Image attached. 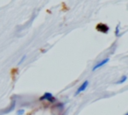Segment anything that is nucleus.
I'll use <instances>...</instances> for the list:
<instances>
[{
	"label": "nucleus",
	"instance_id": "f257e3e1",
	"mask_svg": "<svg viewBox=\"0 0 128 115\" xmlns=\"http://www.w3.org/2000/svg\"><path fill=\"white\" fill-rule=\"evenodd\" d=\"M39 99H40L41 101H47V102H49V103H54V102H56L55 97H54L53 94L50 93V92H45Z\"/></svg>",
	"mask_w": 128,
	"mask_h": 115
},
{
	"label": "nucleus",
	"instance_id": "f03ea898",
	"mask_svg": "<svg viewBox=\"0 0 128 115\" xmlns=\"http://www.w3.org/2000/svg\"><path fill=\"white\" fill-rule=\"evenodd\" d=\"M88 86H89V81H88V80H85V81L77 88V90H76V92H75V95H78V94L82 93L83 91H85Z\"/></svg>",
	"mask_w": 128,
	"mask_h": 115
},
{
	"label": "nucleus",
	"instance_id": "7ed1b4c3",
	"mask_svg": "<svg viewBox=\"0 0 128 115\" xmlns=\"http://www.w3.org/2000/svg\"><path fill=\"white\" fill-rule=\"evenodd\" d=\"M109 58H105V59H103V60H101V61H99L98 63H96L94 66H93V68H92V71H95V70H97V69H99V68H101L102 66H104L106 63H108L109 62Z\"/></svg>",
	"mask_w": 128,
	"mask_h": 115
},
{
	"label": "nucleus",
	"instance_id": "20e7f679",
	"mask_svg": "<svg viewBox=\"0 0 128 115\" xmlns=\"http://www.w3.org/2000/svg\"><path fill=\"white\" fill-rule=\"evenodd\" d=\"M96 29H97L99 32H102V33H107V32L109 31V27H108L107 25L103 24V23H100V24L96 27Z\"/></svg>",
	"mask_w": 128,
	"mask_h": 115
},
{
	"label": "nucleus",
	"instance_id": "39448f33",
	"mask_svg": "<svg viewBox=\"0 0 128 115\" xmlns=\"http://www.w3.org/2000/svg\"><path fill=\"white\" fill-rule=\"evenodd\" d=\"M126 80H127V76H126V75H123L119 80L116 81V84H122V83L126 82Z\"/></svg>",
	"mask_w": 128,
	"mask_h": 115
},
{
	"label": "nucleus",
	"instance_id": "423d86ee",
	"mask_svg": "<svg viewBox=\"0 0 128 115\" xmlns=\"http://www.w3.org/2000/svg\"><path fill=\"white\" fill-rule=\"evenodd\" d=\"M24 113H25V110L24 109H19V110L16 111V114L17 115H23Z\"/></svg>",
	"mask_w": 128,
	"mask_h": 115
},
{
	"label": "nucleus",
	"instance_id": "0eeeda50",
	"mask_svg": "<svg viewBox=\"0 0 128 115\" xmlns=\"http://www.w3.org/2000/svg\"><path fill=\"white\" fill-rule=\"evenodd\" d=\"M119 26H120L119 24L116 26V31H115V36H116V37H118V36H119Z\"/></svg>",
	"mask_w": 128,
	"mask_h": 115
},
{
	"label": "nucleus",
	"instance_id": "6e6552de",
	"mask_svg": "<svg viewBox=\"0 0 128 115\" xmlns=\"http://www.w3.org/2000/svg\"><path fill=\"white\" fill-rule=\"evenodd\" d=\"M25 59H26V55H23V56L21 57V59L19 60V62H18V64H19V65H20V64H22V63H23V61H24Z\"/></svg>",
	"mask_w": 128,
	"mask_h": 115
},
{
	"label": "nucleus",
	"instance_id": "1a4fd4ad",
	"mask_svg": "<svg viewBox=\"0 0 128 115\" xmlns=\"http://www.w3.org/2000/svg\"><path fill=\"white\" fill-rule=\"evenodd\" d=\"M125 115H128V113H126V114H125Z\"/></svg>",
	"mask_w": 128,
	"mask_h": 115
}]
</instances>
